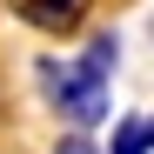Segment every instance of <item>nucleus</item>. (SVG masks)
Returning a JSON list of instances; mask_svg holds the SVG:
<instances>
[{
    "label": "nucleus",
    "mask_w": 154,
    "mask_h": 154,
    "mask_svg": "<svg viewBox=\"0 0 154 154\" xmlns=\"http://www.w3.org/2000/svg\"><path fill=\"white\" fill-rule=\"evenodd\" d=\"M87 7L94 0H14V14L27 20V27H40V34H74L87 20Z\"/></svg>",
    "instance_id": "obj_2"
},
{
    "label": "nucleus",
    "mask_w": 154,
    "mask_h": 154,
    "mask_svg": "<svg viewBox=\"0 0 154 154\" xmlns=\"http://www.w3.org/2000/svg\"><path fill=\"white\" fill-rule=\"evenodd\" d=\"M40 87L74 127L107 121V74H94L87 60H40Z\"/></svg>",
    "instance_id": "obj_1"
},
{
    "label": "nucleus",
    "mask_w": 154,
    "mask_h": 154,
    "mask_svg": "<svg viewBox=\"0 0 154 154\" xmlns=\"http://www.w3.org/2000/svg\"><path fill=\"white\" fill-rule=\"evenodd\" d=\"M81 60H87L94 74H114V67H121V40H114V34H94V40H87V54H81Z\"/></svg>",
    "instance_id": "obj_3"
}]
</instances>
